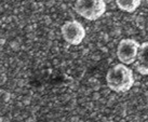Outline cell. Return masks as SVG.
Segmentation results:
<instances>
[{
  "label": "cell",
  "mask_w": 148,
  "mask_h": 122,
  "mask_svg": "<svg viewBox=\"0 0 148 122\" xmlns=\"http://www.w3.org/2000/svg\"><path fill=\"white\" fill-rule=\"evenodd\" d=\"M116 3L121 11L133 13L138 9L142 3V0H116Z\"/></svg>",
  "instance_id": "obj_6"
},
{
  "label": "cell",
  "mask_w": 148,
  "mask_h": 122,
  "mask_svg": "<svg viewBox=\"0 0 148 122\" xmlns=\"http://www.w3.org/2000/svg\"><path fill=\"white\" fill-rule=\"evenodd\" d=\"M140 45L134 39L125 38L119 42L117 48V56L122 64L129 65L136 61Z\"/></svg>",
  "instance_id": "obj_4"
},
{
  "label": "cell",
  "mask_w": 148,
  "mask_h": 122,
  "mask_svg": "<svg viewBox=\"0 0 148 122\" xmlns=\"http://www.w3.org/2000/svg\"><path fill=\"white\" fill-rule=\"evenodd\" d=\"M105 0H76L75 11L88 21H96L106 12Z\"/></svg>",
  "instance_id": "obj_2"
},
{
  "label": "cell",
  "mask_w": 148,
  "mask_h": 122,
  "mask_svg": "<svg viewBox=\"0 0 148 122\" xmlns=\"http://www.w3.org/2000/svg\"><path fill=\"white\" fill-rule=\"evenodd\" d=\"M134 75L125 64H117L107 71L106 83L108 88L116 93H124L134 86Z\"/></svg>",
  "instance_id": "obj_1"
},
{
  "label": "cell",
  "mask_w": 148,
  "mask_h": 122,
  "mask_svg": "<svg viewBox=\"0 0 148 122\" xmlns=\"http://www.w3.org/2000/svg\"><path fill=\"white\" fill-rule=\"evenodd\" d=\"M134 66L140 75L148 76V41L140 45Z\"/></svg>",
  "instance_id": "obj_5"
},
{
  "label": "cell",
  "mask_w": 148,
  "mask_h": 122,
  "mask_svg": "<svg viewBox=\"0 0 148 122\" xmlns=\"http://www.w3.org/2000/svg\"><path fill=\"white\" fill-rule=\"evenodd\" d=\"M61 33L64 40L71 45H78L86 37V29L78 21H67L63 24Z\"/></svg>",
  "instance_id": "obj_3"
}]
</instances>
